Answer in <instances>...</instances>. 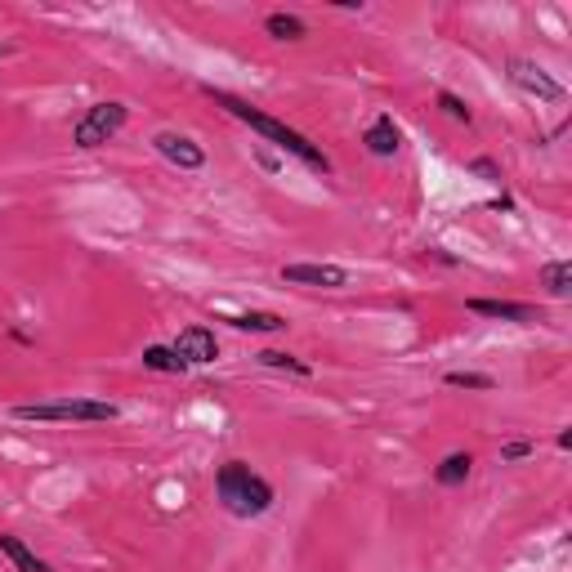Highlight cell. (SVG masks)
Masks as SVG:
<instances>
[{
  "label": "cell",
  "instance_id": "obj_13",
  "mask_svg": "<svg viewBox=\"0 0 572 572\" xmlns=\"http://www.w3.org/2000/svg\"><path fill=\"white\" fill-rule=\"evenodd\" d=\"M470 470H474V456L470 452H452V456H443V461H438L434 483H438V488H461V483L470 479Z\"/></svg>",
  "mask_w": 572,
  "mask_h": 572
},
{
  "label": "cell",
  "instance_id": "obj_3",
  "mask_svg": "<svg viewBox=\"0 0 572 572\" xmlns=\"http://www.w3.org/2000/svg\"><path fill=\"white\" fill-rule=\"evenodd\" d=\"M117 403L108 398H41V403H18L14 421H36V425H94V421H117Z\"/></svg>",
  "mask_w": 572,
  "mask_h": 572
},
{
  "label": "cell",
  "instance_id": "obj_17",
  "mask_svg": "<svg viewBox=\"0 0 572 572\" xmlns=\"http://www.w3.org/2000/svg\"><path fill=\"white\" fill-rule=\"evenodd\" d=\"M443 385H452V389H483V394H488V389H497V380L483 376V371H447Z\"/></svg>",
  "mask_w": 572,
  "mask_h": 572
},
{
  "label": "cell",
  "instance_id": "obj_22",
  "mask_svg": "<svg viewBox=\"0 0 572 572\" xmlns=\"http://www.w3.org/2000/svg\"><path fill=\"white\" fill-rule=\"evenodd\" d=\"M5 54H9V45H0V59H5Z\"/></svg>",
  "mask_w": 572,
  "mask_h": 572
},
{
  "label": "cell",
  "instance_id": "obj_15",
  "mask_svg": "<svg viewBox=\"0 0 572 572\" xmlns=\"http://www.w3.org/2000/svg\"><path fill=\"white\" fill-rule=\"evenodd\" d=\"M541 286H546V295H555V300H568L572 295V264L568 260L541 264Z\"/></svg>",
  "mask_w": 572,
  "mask_h": 572
},
{
  "label": "cell",
  "instance_id": "obj_9",
  "mask_svg": "<svg viewBox=\"0 0 572 572\" xmlns=\"http://www.w3.org/2000/svg\"><path fill=\"white\" fill-rule=\"evenodd\" d=\"M465 309L479 313V318L519 322V327H532V322H541V313L532 309V304H519V300H483V295H474V300H465Z\"/></svg>",
  "mask_w": 572,
  "mask_h": 572
},
{
  "label": "cell",
  "instance_id": "obj_2",
  "mask_svg": "<svg viewBox=\"0 0 572 572\" xmlns=\"http://www.w3.org/2000/svg\"><path fill=\"white\" fill-rule=\"evenodd\" d=\"M215 492H219V505H224L233 519H260V514L273 510L278 492L264 474H255L246 461H228L219 465L215 474Z\"/></svg>",
  "mask_w": 572,
  "mask_h": 572
},
{
  "label": "cell",
  "instance_id": "obj_20",
  "mask_svg": "<svg viewBox=\"0 0 572 572\" xmlns=\"http://www.w3.org/2000/svg\"><path fill=\"white\" fill-rule=\"evenodd\" d=\"M532 452H537L532 438H510V443H501V465H514V461H523V456H532Z\"/></svg>",
  "mask_w": 572,
  "mask_h": 572
},
{
  "label": "cell",
  "instance_id": "obj_19",
  "mask_svg": "<svg viewBox=\"0 0 572 572\" xmlns=\"http://www.w3.org/2000/svg\"><path fill=\"white\" fill-rule=\"evenodd\" d=\"M438 108H443L452 121H465V126H470V103H465L461 94H452V90H438Z\"/></svg>",
  "mask_w": 572,
  "mask_h": 572
},
{
  "label": "cell",
  "instance_id": "obj_14",
  "mask_svg": "<svg viewBox=\"0 0 572 572\" xmlns=\"http://www.w3.org/2000/svg\"><path fill=\"white\" fill-rule=\"evenodd\" d=\"M264 32H269L273 41H304V36H309V27H304L300 14H286V9H278V14L264 18Z\"/></svg>",
  "mask_w": 572,
  "mask_h": 572
},
{
  "label": "cell",
  "instance_id": "obj_11",
  "mask_svg": "<svg viewBox=\"0 0 572 572\" xmlns=\"http://www.w3.org/2000/svg\"><path fill=\"white\" fill-rule=\"evenodd\" d=\"M219 322L237 331H251V336H269V331H286V318L273 309H251V313H219Z\"/></svg>",
  "mask_w": 572,
  "mask_h": 572
},
{
  "label": "cell",
  "instance_id": "obj_4",
  "mask_svg": "<svg viewBox=\"0 0 572 572\" xmlns=\"http://www.w3.org/2000/svg\"><path fill=\"white\" fill-rule=\"evenodd\" d=\"M126 121H130V108L121 99H108V103H94V108H85L81 112V121L72 126V143L76 148H103V143H112L126 130Z\"/></svg>",
  "mask_w": 572,
  "mask_h": 572
},
{
  "label": "cell",
  "instance_id": "obj_16",
  "mask_svg": "<svg viewBox=\"0 0 572 572\" xmlns=\"http://www.w3.org/2000/svg\"><path fill=\"white\" fill-rule=\"evenodd\" d=\"M143 367H148V371H166V376H184V371H188L170 345H148V349H143Z\"/></svg>",
  "mask_w": 572,
  "mask_h": 572
},
{
  "label": "cell",
  "instance_id": "obj_12",
  "mask_svg": "<svg viewBox=\"0 0 572 572\" xmlns=\"http://www.w3.org/2000/svg\"><path fill=\"white\" fill-rule=\"evenodd\" d=\"M0 555H5L9 564L18 568V572H54V568L45 564L41 555H36L32 546H27L23 537H14V532H0Z\"/></svg>",
  "mask_w": 572,
  "mask_h": 572
},
{
  "label": "cell",
  "instance_id": "obj_7",
  "mask_svg": "<svg viewBox=\"0 0 572 572\" xmlns=\"http://www.w3.org/2000/svg\"><path fill=\"white\" fill-rule=\"evenodd\" d=\"M152 148H157L170 166L188 170V175H197V170L206 166V148H202V143L188 139V135H175V130H161V135H152Z\"/></svg>",
  "mask_w": 572,
  "mask_h": 572
},
{
  "label": "cell",
  "instance_id": "obj_1",
  "mask_svg": "<svg viewBox=\"0 0 572 572\" xmlns=\"http://www.w3.org/2000/svg\"><path fill=\"white\" fill-rule=\"evenodd\" d=\"M206 94L219 103V108L228 112V117H237L242 126H251L255 135H264L273 143V148H282V152H291L295 161H304L309 170H318V175H331V157L318 148L313 139H304L300 130H291L286 121L278 117H269V112H260L255 103H246V99H237V94H228V90H215V85H206Z\"/></svg>",
  "mask_w": 572,
  "mask_h": 572
},
{
  "label": "cell",
  "instance_id": "obj_18",
  "mask_svg": "<svg viewBox=\"0 0 572 572\" xmlns=\"http://www.w3.org/2000/svg\"><path fill=\"white\" fill-rule=\"evenodd\" d=\"M260 362H264V367H273V371H295V376H309V362L295 358V354H282V349H264Z\"/></svg>",
  "mask_w": 572,
  "mask_h": 572
},
{
  "label": "cell",
  "instance_id": "obj_6",
  "mask_svg": "<svg viewBox=\"0 0 572 572\" xmlns=\"http://www.w3.org/2000/svg\"><path fill=\"white\" fill-rule=\"evenodd\" d=\"M286 286H313V291H345L354 286V273L340 264H282Z\"/></svg>",
  "mask_w": 572,
  "mask_h": 572
},
{
  "label": "cell",
  "instance_id": "obj_8",
  "mask_svg": "<svg viewBox=\"0 0 572 572\" xmlns=\"http://www.w3.org/2000/svg\"><path fill=\"white\" fill-rule=\"evenodd\" d=\"M170 349L179 354V362H184V367H211V362L219 358L215 331L202 327V322H197V327H184V331H179V340H175Z\"/></svg>",
  "mask_w": 572,
  "mask_h": 572
},
{
  "label": "cell",
  "instance_id": "obj_5",
  "mask_svg": "<svg viewBox=\"0 0 572 572\" xmlns=\"http://www.w3.org/2000/svg\"><path fill=\"white\" fill-rule=\"evenodd\" d=\"M510 81L519 85L523 94L541 99V103H564L568 99V85L555 81V76L541 68V63H532V59H510Z\"/></svg>",
  "mask_w": 572,
  "mask_h": 572
},
{
  "label": "cell",
  "instance_id": "obj_21",
  "mask_svg": "<svg viewBox=\"0 0 572 572\" xmlns=\"http://www.w3.org/2000/svg\"><path fill=\"white\" fill-rule=\"evenodd\" d=\"M470 170H474V175H488V179H492V184H501V170H497V166H492V161H488V157L470 161Z\"/></svg>",
  "mask_w": 572,
  "mask_h": 572
},
{
  "label": "cell",
  "instance_id": "obj_10",
  "mask_svg": "<svg viewBox=\"0 0 572 572\" xmlns=\"http://www.w3.org/2000/svg\"><path fill=\"white\" fill-rule=\"evenodd\" d=\"M362 143H367V152L371 157H394L398 148H403V135H398V126H394V117H389V112H380L376 121H371L367 130H362Z\"/></svg>",
  "mask_w": 572,
  "mask_h": 572
}]
</instances>
